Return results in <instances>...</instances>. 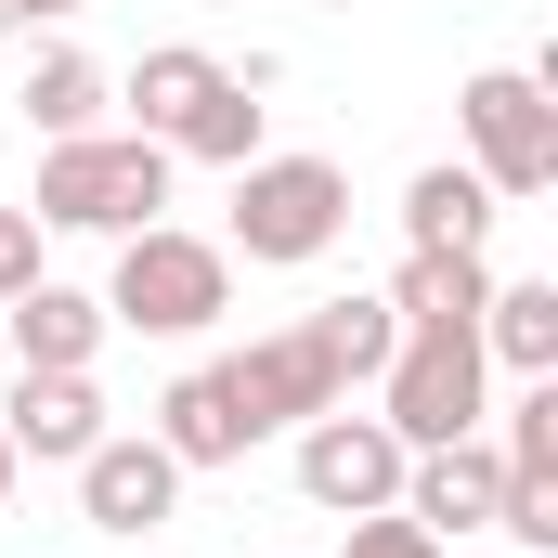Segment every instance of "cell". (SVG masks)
Returning <instances> with one entry per match:
<instances>
[{
	"label": "cell",
	"instance_id": "cell-14",
	"mask_svg": "<svg viewBox=\"0 0 558 558\" xmlns=\"http://www.w3.org/2000/svg\"><path fill=\"white\" fill-rule=\"evenodd\" d=\"M403 325H481V299H494V274L468 260V247H403V274L377 286Z\"/></svg>",
	"mask_w": 558,
	"mask_h": 558
},
{
	"label": "cell",
	"instance_id": "cell-1",
	"mask_svg": "<svg viewBox=\"0 0 558 558\" xmlns=\"http://www.w3.org/2000/svg\"><path fill=\"white\" fill-rule=\"evenodd\" d=\"M156 208H169V143H143V131L39 143V195H26L39 234H143Z\"/></svg>",
	"mask_w": 558,
	"mask_h": 558
},
{
	"label": "cell",
	"instance_id": "cell-5",
	"mask_svg": "<svg viewBox=\"0 0 558 558\" xmlns=\"http://www.w3.org/2000/svg\"><path fill=\"white\" fill-rule=\"evenodd\" d=\"M481 325H403V351L377 364V416H390V441L403 454H428V441H468L481 428Z\"/></svg>",
	"mask_w": 558,
	"mask_h": 558
},
{
	"label": "cell",
	"instance_id": "cell-13",
	"mask_svg": "<svg viewBox=\"0 0 558 558\" xmlns=\"http://www.w3.org/2000/svg\"><path fill=\"white\" fill-rule=\"evenodd\" d=\"M481 364H507V377H558V286L520 274L481 299Z\"/></svg>",
	"mask_w": 558,
	"mask_h": 558
},
{
	"label": "cell",
	"instance_id": "cell-22",
	"mask_svg": "<svg viewBox=\"0 0 558 558\" xmlns=\"http://www.w3.org/2000/svg\"><path fill=\"white\" fill-rule=\"evenodd\" d=\"M26 26H39V13H26V0H0V39H26Z\"/></svg>",
	"mask_w": 558,
	"mask_h": 558
},
{
	"label": "cell",
	"instance_id": "cell-16",
	"mask_svg": "<svg viewBox=\"0 0 558 558\" xmlns=\"http://www.w3.org/2000/svg\"><path fill=\"white\" fill-rule=\"evenodd\" d=\"M260 118H274V105H260V92H247V78L221 65V78L195 92V118L169 131V156H208V169H247V156H274V143H260Z\"/></svg>",
	"mask_w": 558,
	"mask_h": 558
},
{
	"label": "cell",
	"instance_id": "cell-11",
	"mask_svg": "<svg viewBox=\"0 0 558 558\" xmlns=\"http://www.w3.org/2000/svg\"><path fill=\"white\" fill-rule=\"evenodd\" d=\"M0 325H13V364H39V377H92V351H105V299H78V286H26V299H0Z\"/></svg>",
	"mask_w": 558,
	"mask_h": 558
},
{
	"label": "cell",
	"instance_id": "cell-24",
	"mask_svg": "<svg viewBox=\"0 0 558 558\" xmlns=\"http://www.w3.org/2000/svg\"><path fill=\"white\" fill-rule=\"evenodd\" d=\"M13 468H26V454H13V441H0V494H13Z\"/></svg>",
	"mask_w": 558,
	"mask_h": 558
},
{
	"label": "cell",
	"instance_id": "cell-23",
	"mask_svg": "<svg viewBox=\"0 0 558 558\" xmlns=\"http://www.w3.org/2000/svg\"><path fill=\"white\" fill-rule=\"evenodd\" d=\"M26 13H39V26H52V13H92V0H26Z\"/></svg>",
	"mask_w": 558,
	"mask_h": 558
},
{
	"label": "cell",
	"instance_id": "cell-18",
	"mask_svg": "<svg viewBox=\"0 0 558 558\" xmlns=\"http://www.w3.org/2000/svg\"><path fill=\"white\" fill-rule=\"evenodd\" d=\"M208 78H221V52H195V39H156V52L131 65V131H143V143H169L182 118H195V92H208Z\"/></svg>",
	"mask_w": 558,
	"mask_h": 558
},
{
	"label": "cell",
	"instance_id": "cell-19",
	"mask_svg": "<svg viewBox=\"0 0 558 558\" xmlns=\"http://www.w3.org/2000/svg\"><path fill=\"white\" fill-rule=\"evenodd\" d=\"M312 351L338 364V390H377V364L403 351V312H390V299H325V312H312Z\"/></svg>",
	"mask_w": 558,
	"mask_h": 558
},
{
	"label": "cell",
	"instance_id": "cell-3",
	"mask_svg": "<svg viewBox=\"0 0 558 558\" xmlns=\"http://www.w3.org/2000/svg\"><path fill=\"white\" fill-rule=\"evenodd\" d=\"M338 234H351V169H338V156H247V169H234V247H247V260L299 274V260H325Z\"/></svg>",
	"mask_w": 558,
	"mask_h": 558
},
{
	"label": "cell",
	"instance_id": "cell-4",
	"mask_svg": "<svg viewBox=\"0 0 558 558\" xmlns=\"http://www.w3.org/2000/svg\"><path fill=\"white\" fill-rule=\"evenodd\" d=\"M454 131H468V169L494 182V208H520V195L558 182V92L533 65H481L454 92Z\"/></svg>",
	"mask_w": 558,
	"mask_h": 558
},
{
	"label": "cell",
	"instance_id": "cell-6",
	"mask_svg": "<svg viewBox=\"0 0 558 558\" xmlns=\"http://www.w3.org/2000/svg\"><path fill=\"white\" fill-rule=\"evenodd\" d=\"M208 377H221V403H234V428H247V441H274V428L325 416V403H351V390H338V364L312 351V325H286V338H247V351H221Z\"/></svg>",
	"mask_w": 558,
	"mask_h": 558
},
{
	"label": "cell",
	"instance_id": "cell-15",
	"mask_svg": "<svg viewBox=\"0 0 558 558\" xmlns=\"http://www.w3.org/2000/svg\"><path fill=\"white\" fill-rule=\"evenodd\" d=\"M156 441L182 454V481H195V468H234V454H247V428H234V403H221V377H208V364L156 390Z\"/></svg>",
	"mask_w": 558,
	"mask_h": 558
},
{
	"label": "cell",
	"instance_id": "cell-25",
	"mask_svg": "<svg viewBox=\"0 0 558 558\" xmlns=\"http://www.w3.org/2000/svg\"><path fill=\"white\" fill-rule=\"evenodd\" d=\"M325 13H351V0H325Z\"/></svg>",
	"mask_w": 558,
	"mask_h": 558
},
{
	"label": "cell",
	"instance_id": "cell-9",
	"mask_svg": "<svg viewBox=\"0 0 558 558\" xmlns=\"http://www.w3.org/2000/svg\"><path fill=\"white\" fill-rule=\"evenodd\" d=\"M494 494H507V468H494V441L468 428V441L403 454V494H390V507H403L416 533H441V546H454V533H494Z\"/></svg>",
	"mask_w": 558,
	"mask_h": 558
},
{
	"label": "cell",
	"instance_id": "cell-10",
	"mask_svg": "<svg viewBox=\"0 0 558 558\" xmlns=\"http://www.w3.org/2000/svg\"><path fill=\"white\" fill-rule=\"evenodd\" d=\"M0 441H13V454H39V468H78V454L105 441V390H92V377H39V364H26V377H13V403H0Z\"/></svg>",
	"mask_w": 558,
	"mask_h": 558
},
{
	"label": "cell",
	"instance_id": "cell-12",
	"mask_svg": "<svg viewBox=\"0 0 558 558\" xmlns=\"http://www.w3.org/2000/svg\"><path fill=\"white\" fill-rule=\"evenodd\" d=\"M403 247H468V260H481V247H494V182L454 169V156L416 169V182H403Z\"/></svg>",
	"mask_w": 558,
	"mask_h": 558
},
{
	"label": "cell",
	"instance_id": "cell-17",
	"mask_svg": "<svg viewBox=\"0 0 558 558\" xmlns=\"http://www.w3.org/2000/svg\"><path fill=\"white\" fill-rule=\"evenodd\" d=\"M26 131H39V143H78V131H105V65L52 39V52L26 65Z\"/></svg>",
	"mask_w": 558,
	"mask_h": 558
},
{
	"label": "cell",
	"instance_id": "cell-21",
	"mask_svg": "<svg viewBox=\"0 0 558 558\" xmlns=\"http://www.w3.org/2000/svg\"><path fill=\"white\" fill-rule=\"evenodd\" d=\"M26 286H39V221L0 208V299H26Z\"/></svg>",
	"mask_w": 558,
	"mask_h": 558
},
{
	"label": "cell",
	"instance_id": "cell-2",
	"mask_svg": "<svg viewBox=\"0 0 558 558\" xmlns=\"http://www.w3.org/2000/svg\"><path fill=\"white\" fill-rule=\"evenodd\" d=\"M221 312H234V247H221V234H182V221L118 234L105 325H143V338H208Z\"/></svg>",
	"mask_w": 558,
	"mask_h": 558
},
{
	"label": "cell",
	"instance_id": "cell-8",
	"mask_svg": "<svg viewBox=\"0 0 558 558\" xmlns=\"http://www.w3.org/2000/svg\"><path fill=\"white\" fill-rule=\"evenodd\" d=\"M169 507H182V454H169L156 428H105V441L78 454V520H92V533L143 546Z\"/></svg>",
	"mask_w": 558,
	"mask_h": 558
},
{
	"label": "cell",
	"instance_id": "cell-7",
	"mask_svg": "<svg viewBox=\"0 0 558 558\" xmlns=\"http://www.w3.org/2000/svg\"><path fill=\"white\" fill-rule=\"evenodd\" d=\"M299 494H312L325 520L390 507V494H403V441H390V416H351V403L299 416Z\"/></svg>",
	"mask_w": 558,
	"mask_h": 558
},
{
	"label": "cell",
	"instance_id": "cell-20",
	"mask_svg": "<svg viewBox=\"0 0 558 558\" xmlns=\"http://www.w3.org/2000/svg\"><path fill=\"white\" fill-rule=\"evenodd\" d=\"M338 558H441V533H416L403 507H364V520H351V546H338Z\"/></svg>",
	"mask_w": 558,
	"mask_h": 558
}]
</instances>
